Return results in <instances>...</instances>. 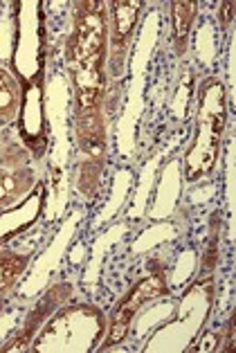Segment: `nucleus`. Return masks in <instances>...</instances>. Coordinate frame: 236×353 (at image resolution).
Here are the masks:
<instances>
[{"instance_id":"obj_1","label":"nucleus","mask_w":236,"mask_h":353,"mask_svg":"<svg viewBox=\"0 0 236 353\" xmlns=\"http://www.w3.org/2000/svg\"><path fill=\"white\" fill-rule=\"evenodd\" d=\"M101 3H81L75 34L68 43V61L72 65L79 108L99 106L104 92V59H106L108 25Z\"/></svg>"},{"instance_id":"obj_2","label":"nucleus","mask_w":236,"mask_h":353,"mask_svg":"<svg viewBox=\"0 0 236 353\" xmlns=\"http://www.w3.org/2000/svg\"><path fill=\"white\" fill-rule=\"evenodd\" d=\"M167 292V286H164L162 277H148L144 281H139L133 288V292L121 301V306L117 308L115 317H112V326H110V338L106 342L108 344H117L124 335L128 333V324L133 320V315L137 313V308L144 304L146 299H153L157 295H164Z\"/></svg>"},{"instance_id":"obj_3","label":"nucleus","mask_w":236,"mask_h":353,"mask_svg":"<svg viewBox=\"0 0 236 353\" xmlns=\"http://www.w3.org/2000/svg\"><path fill=\"white\" fill-rule=\"evenodd\" d=\"M139 10L142 3H110V65L115 77L121 72V59L135 30Z\"/></svg>"},{"instance_id":"obj_4","label":"nucleus","mask_w":236,"mask_h":353,"mask_svg":"<svg viewBox=\"0 0 236 353\" xmlns=\"http://www.w3.org/2000/svg\"><path fill=\"white\" fill-rule=\"evenodd\" d=\"M77 140L81 151L90 153V156L104 153L106 137H104V119L99 106L77 108Z\"/></svg>"},{"instance_id":"obj_5","label":"nucleus","mask_w":236,"mask_h":353,"mask_svg":"<svg viewBox=\"0 0 236 353\" xmlns=\"http://www.w3.org/2000/svg\"><path fill=\"white\" fill-rule=\"evenodd\" d=\"M34 185L32 169H14L5 171L0 169V208L19 201L23 194H28Z\"/></svg>"},{"instance_id":"obj_6","label":"nucleus","mask_w":236,"mask_h":353,"mask_svg":"<svg viewBox=\"0 0 236 353\" xmlns=\"http://www.w3.org/2000/svg\"><path fill=\"white\" fill-rule=\"evenodd\" d=\"M21 104V88L16 79L0 65V126L10 124L19 115Z\"/></svg>"},{"instance_id":"obj_7","label":"nucleus","mask_w":236,"mask_h":353,"mask_svg":"<svg viewBox=\"0 0 236 353\" xmlns=\"http://www.w3.org/2000/svg\"><path fill=\"white\" fill-rule=\"evenodd\" d=\"M25 265H28V256L14 254V252H3L0 254V306L7 292L12 290L16 279L21 277Z\"/></svg>"},{"instance_id":"obj_8","label":"nucleus","mask_w":236,"mask_h":353,"mask_svg":"<svg viewBox=\"0 0 236 353\" xmlns=\"http://www.w3.org/2000/svg\"><path fill=\"white\" fill-rule=\"evenodd\" d=\"M196 5L194 3H173V30H176L178 54L185 52V43L189 37V28L194 23Z\"/></svg>"},{"instance_id":"obj_9","label":"nucleus","mask_w":236,"mask_h":353,"mask_svg":"<svg viewBox=\"0 0 236 353\" xmlns=\"http://www.w3.org/2000/svg\"><path fill=\"white\" fill-rule=\"evenodd\" d=\"M101 167H104L101 158L88 160V162H83V165H81V171H79V189H81L86 196H95V194H97Z\"/></svg>"},{"instance_id":"obj_10","label":"nucleus","mask_w":236,"mask_h":353,"mask_svg":"<svg viewBox=\"0 0 236 353\" xmlns=\"http://www.w3.org/2000/svg\"><path fill=\"white\" fill-rule=\"evenodd\" d=\"M216 256H218V232L212 234L209 239V245H207V252H205V259H203V270H212L216 265Z\"/></svg>"},{"instance_id":"obj_11","label":"nucleus","mask_w":236,"mask_h":353,"mask_svg":"<svg viewBox=\"0 0 236 353\" xmlns=\"http://www.w3.org/2000/svg\"><path fill=\"white\" fill-rule=\"evenodd\" d=\"M232 10H234V5L232 3H223L221 5V23L227 25L232 21Z\"/></svg>"}]
</instances>
